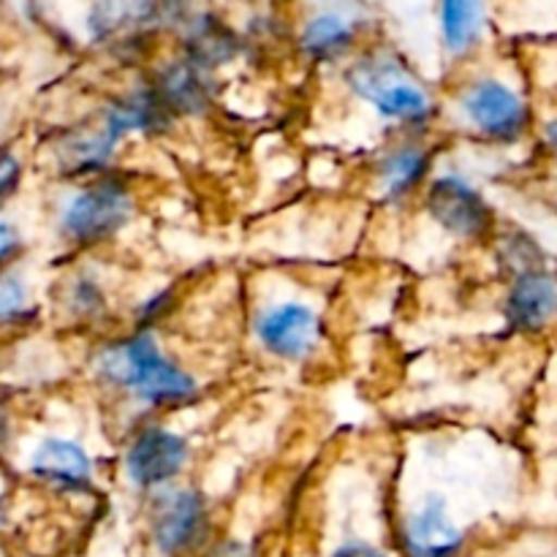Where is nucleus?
<instances>
[{
  "mask_svg": "<svg viewBox=\"0 0 557 557\" xmlns=\"http://www.w3.org/2000/svg\"><path fill=\"white\" fill-rule=\"evenodd\" d=\"M98 370L109 384L134 392L150 406H177L196 395L194 379L169 362L150 335L131 337L107 348L98 357Z\"/></svg>",
  "mask_w": 557,
  "mask_h": 557,
  "instance_id": "1",
  "label": "nucleus"
},
{
  "mask_svg": "<svg viewBox=\"0 0 557 557\" xmlns=\"http://www.w3.org/2000/svg\"><path fill=\"white\" fill-rule=\"evenodd\" d=\"M346 79L354 92L373 103L386 120L422 123L433 112V103L422 85H417L413 76H408V71L389 54L359 60L357 65H351Z\"/></svg>",
  "mask_w": 557,
  "mask_h": 557,
  "instance_id": "2",
  "label": "nucleus"
},
{
  "mask_svg": "<svg viewBox=\"0 0 557 557\" xmlns=\"http://www.w3.org/2000/svg\"><path fill=\"white\" fill-rule=\"evenodd\" d=\"M128 215V190L117 183H98L69 201L63 210V232L76 243H98L112 237Z\"/></svg>",
  "mask_w": 557,
  "mask_h": 557,
  "instance_id": "3",
  "label": "nucleus"
},
{
  "mask_svg": "<svg viewBox=\"0 0 557 557\" xmlns=\"http://www.w3.org/2000/svg\"><path fill=\"white\" fill-rule=\"evenodd\" d=\"M462 112L479 131L504 141L520 139L531 123L528 103L511 87L495 79L473 82L462 96Z\"/></svg>",
  "mask_w": 557,
  "mask_h": 557,
  "instance_id": "4",
  "label": "nucleus"
},
{
  "mask_svg": "<svg viewBox=\"0 0 557 557\" xmlns=\"http://www.w3.org/2000/svg\"><path fill=\"white\" fill-rule=\"evenodd\" d=\"M188 460V444L177 433L163 428H147L131 444L125 468L131 482L139 487H158L183 471Z\"/></svg>",
  "mask_w": 557,
  "mask_h": 557,
  "instance_id": "5",
  "label": "nucleus"
},
{
  "mask_svg": "<svg viewBox=\"0 0 557 557\" xmlns=\"http://www.w3.org/2000/svg\"><path fill=\"white\" fill-rule=\"evenodd\" d=\"M261 346L281 359H305L319 343V319L310 308L297 302L277 305L256 321Z\"/></svg>",
  "mask_w": 557,
  "mask_h": 557,
  "instance_id": "6",
  "label": "nucleus"
},
{
  "mask_svg": "<svg viewBox=\"0 0 557 557\" xmlns=\"http://www.w3.org/2000/svg\"><path fill=\"white\" fill-rule=\"evenodd\" d=\"M428 210L446 232L457 237H479L490 228V207L460 177L435 180L428 194Z\"/></svg>",
  "mask_w": 557,
  "mask_h": 557,
  "instance_id": "7",
  "label": "nucleus"
},
{
  "mask_svg": "<svg viewBox=\"0 0 557 557\" xmlns=\"http://www.w3.org/2000/svg\"><path fill=\"white\" fill-rule=\"evenodd\" d=\"M207 528V509L199 493L177 490L166 493L156 506L152 515V539L166 555L180 553L199 542Z\"/></svg>",
  "mask_w": 557,
  "mask_h": 557,
  "instance_id": "8",
  "label": "nucleus"
},
{
  "mask_svg": "<svg viewBox=\"0 0 557 557\" xmlns=\"http://www.w3.org/2000/svg\"><path fill=\"white\" fill-rule=\"evenodd\" d=\"M506 319L520 332H539L557 319V277L544 267L517 275L506 299Z\"/></svg>",
  "mask_w": 557,
  "mask_h": 557,
  "instance_id": "9",
  "label": "nucleus"
},
{
  "mask_svg": "<svg viewBox=\"0 0 557 557\" xmlns=\"http://www.w3.org/2000/svg\"><path fill=\"white\" fill-rule=\"evenodd\" d=\"M406 544L411 557H455L462 547V533L451 525L441 498H430L406 528Z\"/></svg>",
  "mask_w": 557,
  "mask_h": 557,
  "instance_id": "10",
  "label": "nucleus"
},
{
  "mask_svg": "<svg viewBox=\"0 0 557 557\" xmlns=\"http://www.w3.org/2000/svg\"><path fill=\"white\" fill-rule=\"evenodd\" d=\"M30 471L44 482L63 490L87 487L92 476L90 457L82 451V446L60 438H49L38 446V451L33 455Z\"/></svg>",
  "mask_w": 557,
  "mask_h": 557,
  "instance_id": "11",
  "label": "nucleus"
},
{
  "mask_svg": "<svg viewBox=\"0 0 557 557\" xmlns=\"http://www.w3.org/2000/svg\"><path fill=\"white\" fill-rule=\"evenodd\" d=\"M156 92L161 96V101L166 103L169 112H201V109H207V103H210V79H207V69L185 54L183 60L172 63L161 76H158Z\"/></svg>",
  "mask_w": 557,
  "mask_h": 557,
  "instance_id": "12",
  "label": "nucleus"
},
{
  "mask_svg": "<svg viewBox=\"0 0 557 557\" xmlns=\"http://www.w3.org/2000/svg\"><path fill=\"white\" fill-rule=\"evenodd\" d=\"M169 114L172 112L156 90H141L109 107L103 128L117 141L128 134H156V131L166 128Z\"/></svg>",
  "mask_w": 557,
  "mask_h": 557,
  "instance_id": "13",
  "label": "nucleus"
},
{
  "mask_svg": "<svg viewBox=\"0 0 557 557\" xmlns=\"http://www.w3.org/2000/svg\"><path fill=\"white\" fill-rule=\"evenodd\" d=\"M441 30L451 54L476 47L484 30L482 0H441Z\"/></svg>",
  "mask_w": 557,
  "mask_h": 557,
  "instance_id": "14",
  "label": "nucleus"
},
{
  "mask_svg": "<svg viewBox=\"0 0 557 557\" xmlns=\"http://www.w3.org/2000/svg\"><path fill=\"white\" fill-rule=\"evenodd\" d=\"M185 47H188V58L205 65V69H212L218 63H228L239 52V44L234 38V33L223 22H218L215 16H199V20L190 22Z\"/></svg>",
  "mask_w": 557,
  "mask_h": 557,
  "instance_id": "15",
  "label": "nucleus"
},
{
  "mask_svg": "<svg viewBox=\"0 0 557 557\" xmlns=\"http://www.w3.org/2000/svg\"><path fill=\"white\" fill-rule=\"evenodd\" d=\"M354 44L351 22L341 14H315L302 30V49L313 60H335Z\"/></svg>",
  "mask_w": 557,
  "mask_h": 557,
  "instance_id": "16",
  "label": "nucleus"
},
{
  "mask_svg": "<svg viewBox=\"0 0 557 557\" xmlns=\"http://www.w3.org/2000/svg\"><path fill=\"white\" fill-rule=\"evenodd\" d=\"M114 145H117V139L107 128L96 131V134H76L71 139H65L63 147L58 150L60 166H63V172L71 174L101 169L112 158Z\"/></svg>",
  "mask_w": 557,
  "mask_h": 557,
  "instance_id": "17",
  "label": "nucleus"
},
{
  "mask_svg": "<svg viewBox=\"0 0 557 557\" xmlns=\"http://www.w3.org/2000/svg\"><path fill=\"white\" fill-rule=\"evenodd\" d=\"M424 172H428V156L417 147H408V150L395 152L384 161V166H381V188L389 199H400L424 177Z\"/></svg>",
  "mask_w": 557,
  "mask_h": 557,
  "instance_id": "18",
  "label": "nucleus"
},
{
  "mask_svg": "<svg viewBox=\"0 0 557 557\" xmlns=\"http://www.w3.org/2000/svg\"><path fill=\"white\" fill-rule=\"evenodd\" d=\"M128 3L136 25L147 30L183 25L190 14V0H128Z\"/></svg>",
  "mask_w": 557,
  "mask_h": 557,
  "instance_id": "19",
  "label": "nucleus"
},
{
  "mask_svg": "<svg viewBox=\"0 0 557 557\" xmlns=\"http://www.w3.org/2000/svg\"><path fill=\"white\" fill-rule=\"evenodd\" d=\"M87 25H90L92 36L107 38L117 36L123 27L136 25L134 14H131L128 0H96L87 16Z\"/></svg>",
  "mask_w": 557,
  "mask_h": 557,
  "instance_id": "20",
  "label": "nucleus"
},
{
  "mask_svg": "<svg viewBox=\"0 0 557 557\" xmlns=\"http://www.w3.org/2000/svg\"><path fill=\"white\" fill-rule=\"evenodd\" d=\"M27 305V292L22 286V281H16V275H5L3 292H0V313L3 321H11L16 313H22Z\"/></svg>",
  "mask_w": 557,
  "mask_h": 557,
  "instance_id": "21",
  "label": "nucleus"
},
{
  "mask_svg": "<svg viewBox=\"0 0 557 557\" xmlns=\"http://www.w3.org/2000/svg\"><path fill=\"white\" fill-rule=\"evenodd\" d=\"M332 557H386V555L379 553L375 547H368V544H346V547L337 549Z\"/></svg>",
  "mask_w": 557,
  "mask_h": 557,
  "instance_id": "22",
  "label": "nucleus"
},
{
  "mask_svg": "<svg viewBox=\"0 0 557 557\" xmlns=\"http://www.w3.org/2000/svg\"><path fill=\"white\" fill-rule=\"evenodd\" d=\"M16 174H20V169H16L14 156H5L3 169H0V183H3V194H11V190H14Z\"/></svg>",
  "mask_w": 557,
  "mask_h": 557,
  "instance_id": "23",
  "label": "nucleus"
},
{
  "mask_svg": "<svg viewBox=\"0 0 557 557\" xmlns=\"http://www.w3.org/2000/svg\"><path fill=\"white\" fill-rule=\"evenodd\" d=\"M14 228L9 226V223H3L0 226V253H3V259H11V253H14Z\"/></svg>",
  "mask_w": 557,
  "mask_h": 557,
  "instance_id": "24",
  "label": "nucleus"
},
{
  "mask_svg": "<svg viewBox=\"0 0 557 557\" xmlns=\"http://www.w3.org/2000/svg\"><path fill=\"white\" fill-rule=\"evenodd\" d=\"M210 557H250V555H248V549L243 547V544L228 542V544H223V547H218Z\"/></svg>",
  "mask_w": 557,
  "mask_h": 557,
  "instance_id": "25",
  "label": "nucleus"
},
{
  "mask_svg": "<svg viewBox=\"0 0 557 557\" xmlns=\"http://www.w3.org/2000/svg\"><path fill=\"white\" fill-rule=\"evenodd\" d=\"M547 141L553 145V150L557 152V120H549V123H547Z\"/></svg>",
  "mask_w": 557,
  "mask_h": 557,
  "instance_id": "26",
  "label": "nucleus"
}]
</instances>
